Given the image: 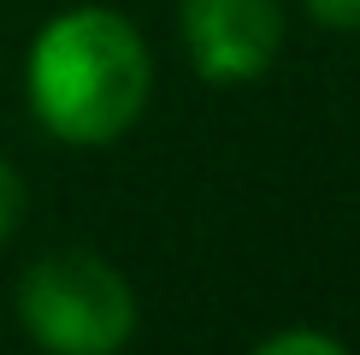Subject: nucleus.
I'll return each instance as SVG.
<instances>
[{"mask_svg": "<svg viewBox=\"0 0 360 355\" xmlns=\"http://www.w3.org/2000/svg\"><path fill=\"white\" fill-rule=\"evenodd\" d=\"M154 95V48L124 12L71 6L36 30L24 54L30 118L65 148H112Z\"/></svg>", "mask_w": 360, "mask_h": 355, "instance_id": "1", "label": "nucleus"}, {"mask_svg": "<svg viewBox=\"0 0 360 355\" xmlns=\"http://www.w3.org/2000/svg\"><path fill=\"white\" fill-rule=\"evenodd\" d=\"M12 314L41 355H118L136 337V290L95 249H48L18 273Z\"/></svg>", "mask_w": 360, "mask_h": 355, "instance_id": "2", "label": "nucleus"}, {"mask_svg": "<svg viewBox=\"0 0 360 355\" xmlns=\"http://www.w3.org/2000/svg\"><path fill=\"white\" fill-rule=\"evenodd\" d=\"M177 42L201 83H260L283 54V0H177Z\"/></svg>", "mask_w": 360, "mask_h": 355, "instance_id": "3", "label": "nucleus"}, {"mask_svg": "<svg viewBox=\"0 0 360 355\" xmlns=\"http://www.w3.org/2000/svg\"><path fill=\"white\" fill-rule=\"evenodd\" d=\"M248 355H354V349L342 344L337 332H325V325H278V332H266Z\"/></svg>", "mask_w": 360, "mask_h": 355, "instance_id": "4", "label": "nucleus"}, {"mask_svg": "<svg viewBox=\"0 0 360 355\" xmlns=\"http://www.w3.org/2000/svg\"><path fill=\"white\" fill-rule=\"evenodd\" d=\"M30 213V189H24V172L12 166L6 154H0V243H12Z\"/></svg>", "mask_w": 360, "mask_h": 355, "instance_id": "5", "label": "nucleus"}, {"mask_svg": "<svg viewBox=\"0 0 360 355\" xmlns=\"http://www.w3.org/2000/svg\"><path fill=\"white\" fill-rule=\"evenodd\" d=\"M302 12L325 30H360V0H302Z\"/></svg>", "mask_w": 360, "mask_h": 355, "instance_id": "6", "label": "nucleus"}]
</instances>
